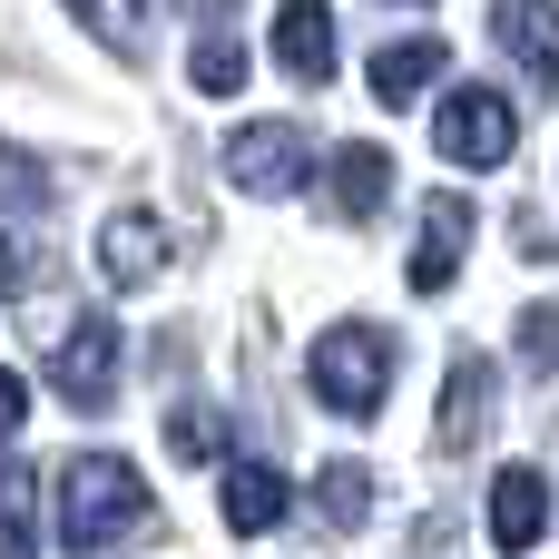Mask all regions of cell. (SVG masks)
<instances>
[{"mask_svg":"<svg viewBox=\"0 0 559 559\" xmlns=\"http://www.w3.org/2000/svg\"><path fill=\"white\" fill-rule=\"evenodd\" d=\"M20 423H29V383H20V373H0V442H10Z\"/></svg>","mask_w":559,"mask_h":559,"instance_id":"cell-21","label":"cell"},{"mask_svg":"<svg viewBox=\"0 0 559 559\" xmlns=\"http://www.w3.org/2000/svg\"><path fill=\"white\" fill-rule=\"evenodd\" d=\"M187 88H197V98H236V88H246L236 0H206V29H197V59H187Z\"/></svg>","mask_w":559,"mask_h":559,"instance_id":"cell-11","label":"cell"},{"mask_svg":"<svg viewBox=\"0 0 559 559\" xmlns=\"http://www.w3.org/2000/svg\"><path fill=\"white\" fill-rule=\"evenodd\" d=\"M275 59L314 88V79H334V10L324 0H285L275 10Z\"/></svg>","mask_w":559,"mask_h":559,"instance_id":"cell-12","label":"cell"},{"mask_svg":"<svg viewBox=\"0 0 559 559\" xmlns=\"http://www.w3.org/2000/svg\"><path fill=\"white\" fill-rule=\"evenodd\" d=\"M29 285H39V255H29V246L0 226V295H29Z\"/></svg>","mask_w":559,"mask_h":559,"instance_id":"cell-20","label":"cell"},{"mask_svg":"<svg viewBox=\"0 0 559 559\" xmlns=\"http://www.w3.org/2000/svg\"><path fill=\"white\" fill-rule=\"evenodd\" d=\"M147 531V481H138V462H118V452H79L69 472H59V550H108V540H138Z\"/></svg>","mask_w":559,"mask_h":559,"instance_id":"cell-1","label":"cell"},{"mask_svg":"<svg viewBox=\"0 0 559 559\" xmlns=\"http://www.w3.org/2000/svg\"><path fill=\"white\" fill-rule=\"evenodd\" d=\"M432 147H442L452 167H501V157L521 147V118H511L501 88H452L442 118H432Z\"/></svg>","mask_w":559,"mask_h":559,"instance_id":"cell-4","label":"cell"},{"mask_svg":"<svg viewBox=\"0 0 559 559\" xmlns=\"http://www.w3.org/2000/svg\"><path fill=\"white\" fill-rule=\"evenodd\" d=\"M314 511H324L334 531H354V521L373 511V472H364V462H324V472H314Z\"/></svg>","mask_w":559,"mask_h":559,"instance_id":"cell-16","label":"cell"},{"mask_svg":"<svg viewBox=\"0 0 559 559\" xmlns=\"http://www.w3.org/2000/svg\"><path fill=\"white\" fill-rule=\"evenodd\" d=\"M118 364H128L118 324H108V314H69V324H59V344H49V393H59V403H79V413H98V403H108V383H118Z\"/></svg>","mask_w":559,"mask_h":559,"instance_id":"cell-3","label":"cell"},{"mask_svg":"<svg viewBox=\"0 0 559 559\" xmlns=\"http://www.w3.org/2000/svg\"><path fill=\"white\" fill-rule=\"evenodd\" d=\"M88 265H98V285H108V295L157 285V275H167V226L128 206V216H108V226H98V255H88Z\"/></svg>","mask_w":559,"mask_h":559,"instance_id":"cell-6","label":"cell"},{"mask_svg":"<svg viewBox=\"0 0 559 559\" xmlns=\"http://www.w3.org/2000/svg\"><path fill=\"white\" fill-rule=\"evenodd\" d=\"M305 383H314V403H324V413L373 423V413H383V393H393V334H383V324H334V334L305 354Z\"/></svg>","mask_w":559,"mask_h":559,"instance_id":"cell-2","label":"cell"},{"mask_svg":"<svg viewBox=\"0 0 559 559\" xmlns=\"http://www.w3.org/2000/svg\"><path fill=\"white\" fill-rule=\"evenodd\" d=\"M226 177H236L246 197H295V187L314 177V138H305L295 118L236 128V138H226Z\"/></svg>","mask_w":559,"mask_h":559,"instance_id":"cell-5","label":"cell"},{"mask_svg":"<svg viewBox=\"0 0 559 559\" xmlns=\"http://www.w3.org/2000/svg\"><path fill=\"white\" fill-rule=\"evenodd\" d=\"M275 521H285V472L275 462H226V531L265 540Z\"/></svg>","mask_w":559,"mask_h":559,"instance_id":"cell-15","label":"cell"},{"mask_svg":"<svg viewBox=\"0 0 559 559\" xmlns=\"http://www.w3.org/2000/svg\"><path fill=\"white\" fill-rule=\"evenodd\" d=\"M98 39H118V59H138V39H147V0H69Z\"/></svg>","mask_w":559,"mask_h":559,"instance_id":"cell-18","label":"cell"},{"mask_svg":"<svg viewBox=\"0 0 559 559\" xmlns=\"http://www.w3.org/2000/svg\"><path fill=\"white\" fill-rule=\"evenodd\" d=\"M462 246H472V197H432L423 206V236H413V255H403V275H413V295H442L452 275H462Z\"/></svg>","mask_w":559,"mask_h":559,"instance_id":"cell-7","label":"cell"},{"mask_svg":"<svg viewBox=\"0 0 559 559\" xmlns=\"http://www.w3.org/2000/svg\"><path fill=\"white\" fill-rule=\"evenodd\" d=\"M491 39L531 69L540 98H559V0H501L491 10Z\"/></svg>","mask_w":559,"mask_h":559,"instance_id":"cell-8","label":"cell"},{"mask_svg":"<svg viewBox=\"0 0 559 559\" xmlns=\"http://www.w3.org/2000/svg\"><path fill=\"white\" fill-rule=\"evenodd\" d=\"M167 452H177V462H216V452H226V413L177 403V413H167Z\"/></svg>","mask_w":559,"mask_h":559,"instance_id":"cell-17","label":"cell"},{"mask_svg":"<svg viewBox=\"0 0 559 559\" xmlns=\"http://www.w3.org/2000/svg\"><path fill=\"white\" fill-rule=\"evenodd\" d=\"M481 432H491V364L462 354L452 383H442V423H432V442H442V452H472Z\"/></svg>","mask_w":559,"mask_h":559,"instance_id":"cell-13","label":"cell"},{"mask_svg":"<svg viewBox=\"0 0 559 559\" xmlns=\"http://www.w3.org/2000/svg\"><path fill=\"white\" fill-rule=\"evenodd\" d=\"M521 364L531 373H559V305H531L521 314Z\"/></svg>","mask_w":559,"mask_h":559,"instance_id":"cell-19","label":"cell"},{"mask_svg":"<svg viewBox=\"0 0 559 559\" xmlns=\"http://www.w3.org/2000/svg\"><path fill=\"white\" fill-rule=\"evenodd\" d=\"M540 531H550V481H540L531 462H511V472L491 481V540H501V550H531Z\"/></svg>","mask_w":559,"mask_h":559,"instance_id":"cell-14","label":"cell"},{"mask_svg":"<svg viewBox=\"0 0 559 559\" xmlns=\"http://www.w3.org/2000/svg\"><path fill=\"white\" fill-rule=\"evenodd\" d=\"M442 79H452V49H442L432 29L373 49V98H383V108H423V88H442Z\"/></svg>","mask_w":559,"mask_h":559,"instance_id":"cell-10","label":"cell"},{"mask_svg":"<svg viewBox=\"0 0 559 559\" xmlns=\"http://www.w3.org/2000/svg\"><path fill=\"white\" fill-rule=\"evenodd\" d=\"M324 197H334V216H344V226H373V216H383V197H393V157H383L373 138L334 147V157H324Z\"/></svg>","mask_w":559,"mask_h":559,"instance_id":"cell-9","label":"cell"}]
</instances>
